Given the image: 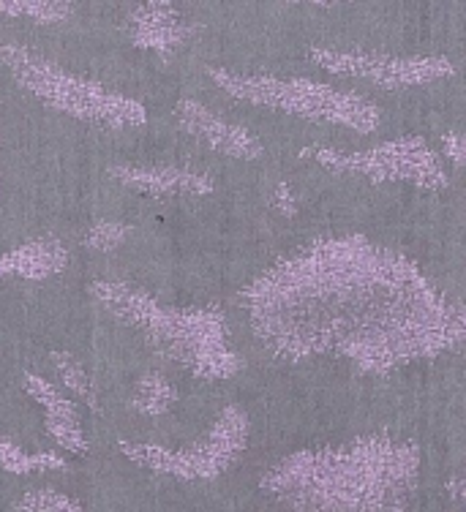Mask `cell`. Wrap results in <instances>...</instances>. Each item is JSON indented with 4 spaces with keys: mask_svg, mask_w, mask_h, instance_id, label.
<instances>
[{
    "mask_svg": "<svg viewBox=\"0 0 466 512\" xmlns=\"http://www.w3.org/2000/svg\"><path fill=\"white\" fill-rule=\"evenodd\" d=\"M216 77L235 96L292 109V112L308 115V118H325L355 128H371V123H374V112L360 99L347 96V93H336L330 88H319V85H311L303 79L278 82V79H235L224 77V74H216Z\"/></svg>",
    "mask_w": 466,
    "mask_h": 512,
    "instance_id": "2",
    "label": "cell"
},
{
    "mask_svg": "<svg viewBox=\"0 0 466 512\" xmlns=\"http://www.w3.org/2000/svg\"><path fill=\"white\" fill-rule=\"evenodd\" d=\"M319 60L333 71H349L357 77H368L374 82H423V79L447 74V63L442 60H390L382 55H344V52H317Z\"/></svg>",
    "mask_w": 466,
    "mask_h": 512,
    "instance_id": "5",
    "label": "cell"
},
{
    "mask_svg": "<svg viewBox=\"0 0 466 512\" xmlns=\"http://www.w3.org/2000/svg\"><path fill=\"white\" fill-rule=\"evenodd\" d=\"M268 491L289 512H412L415 458L377 442L300 455L270 474Z\"/></svg>",
    "mask_w": 466,
    "mask_h": 512,
    "instance_id": "1",
    "label": "cell"
},
{
    "mask_svg": "<svg viewBox=\"0 0 466 512\" xmlns=\"http://www.w3.org/2000/svg\"><path fill=\"white\" fill-rule=\"evenodd\" d=\"M240 442H243L240 439V420L229 412L227 420H221V425L213 431L210 439L194 444L189 450L167 453L159 447H129V453L137 461L159 469V472L178 474L186 480H202V477H216L219 472H224L240 450Z\"/></svg>",
    "mask_w": 466,
    "mask_h": 512,
    "instance_id": "4",
    "label": "cell"
},
{
    "mask_svg": "<svg viewBox=\"0 0 466 512\" xmlns=\"http://www.w3.org/2000/svg\"><path fill=\"white\" fill-rule=\"evenodd\" d=\"M123 180L134 186H153V191H186V188H208L194 175H180V172H120Z\"/></svg>",
    "mask_w": 466,
    "mask_h": 512,
    "instance_id": "8",
    "label": "cell"
},
{
    "mask_svg": "<svg viewBox=\"0 0 466 512\" xmlns=\"http://www.w3.org/2000/svg\"><path fill=\"white\" fill-rule=\"evenodd\" d=\"M186 115L194 120L191 126L197 128V131H202V137L208 139L210 145H216L219 150H227V153H235V156L257 153L254 139H248L243 131H238V128L227 126V123H221V120L216 118H210V115H205V112L197 107H186Z\"/></svg>",
    "mask_w": 466,
    "mask_h": 512,
    "instance_id": "7",
    "label": "cell"
},
{
    "mask_svg": "<svg viewBox=\"0 0 466 512\" xmlns=\"http://www.w3.org/2000/svg\"><path fill=\"white\" fill-rule=\"evenodd\" d=\"M22 512H82L80 504L58 491H30L20 502Z\"/></svg>",
    "mask_w": 466,
    "mask_h": 512,
    "instance_id": "9",
    "label": "cell"
},
{
    "mask_svg": "<svg viewBox=\"0 0 466 512\" xmlns=\"http://www.w3.org/2000/svg\"><path fill=\"white\" fill-rule=\"evenodd\" d=\"M338 167H355L360 172H371L377 178H417L431 180L437 178V169H434V158L426 148L409 150V145H387L374 153H363L357 158H347V161H333Z\"/></svg>",
    "mask_w": 466,
    "mask_h": 512,
    "instance_id": "6",
    "label": "cell"
},
{
    "mask_svg": "<svg viewBox=\"0 0 466 512\" xmlns=\"http://www.w3.org/2000/svg\"><path fill=\"white\" fill-rule=\"evenodd\" d=\"M0 58L9 63L11 69L17 71V77L36 90L39 96L55 104V107L69 109L77 115H88V118H104V120H137L139 112L134 104L123 99H112L107 93H101L93 85H85L80 79L69 77L58 69L41 66L39 60L28 58V55H17L14 50H3L0 47Z\"/></svg>",
    "mask_w": 466,
    "mask_h": 512,
    "instance_id": "3",
    "label": "cell"
}]
</instances>
